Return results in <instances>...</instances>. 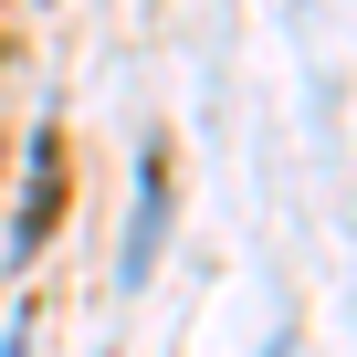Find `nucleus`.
<instances>
[{"mask_svg":"<svg viewBox=\"0 0 357 357\" xmlns=\"http://www.w3.org/2000/svg\"><path fill=\"white\" fill-rule=\"evenodd\" d=\"M63 200H74V137H63V126H43V137H32V178H22V231H11V252H22V263L63 231Z\"/></svg>","mask_w":357,"mask_h":357,"instance_id":"f257e3e1","label":"nucleus"},{"mask_svg":"<svg viewBox=\"0 0 357 357\" xmlns=\"http://www.w3.org/2000/svg\"><path fill=\"white\" fill-rule=\"evenodd\" d=\"M158 231H168V158H147V178H137V242H126V284L158 263Z\"/></svg>","mask_w":357,"mask_h":357,"instance_id":"f03ea898","label":"nucleus"},{"mask_svg":"<svg viewBox=\"0 0 357 357\" xmlns=\"http://www.w3.org/2000/svg\"><path fill=\"white\" fill-rule=\"evenodd\" d=\"M22 336H32V326H11V347H0V357H22Z\"/></svg>","mask_w":357,"mask_h":357,"instance_id":"7ed1b4c3","label":"nucleus"}]
</instances>
